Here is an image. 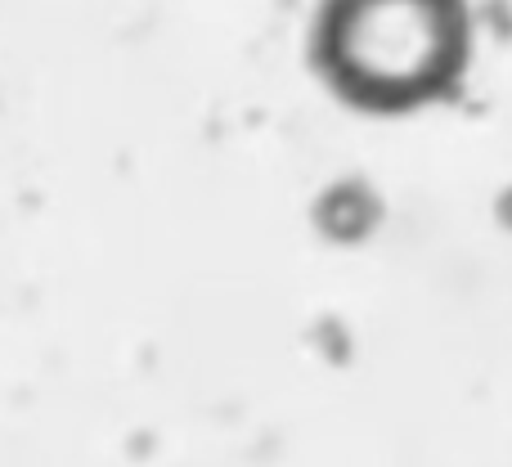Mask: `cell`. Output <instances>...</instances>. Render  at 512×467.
Wrapping results in <instances>:
<instances>
[{"mask_svg":"<svg viewBox=\"0 0 512 467\" xmlns=\"http://www.w3.org/2000/svg\"><path fill=\"white\" fill-rule=\"evenodd\" d=\"M477 63L468 0H319L310 68L337 104L414 117L463 90Z\"/></svg>","mask_w":512,"mask_h":467,"instance_id":"cell-1","label":"cell"}]
</instances>
